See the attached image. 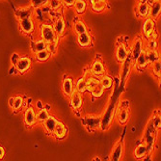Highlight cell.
Returning a JSON list of instances; mask_svg holds the SVG:
<instances>
[{
    "mask_svg": "<svg viewBox=\"0 0 161 161\" xmlns=\"http://www.w3.org/2000/svg\"><path fill=\"white\" fill-rule=\"evenodd\" d=\"M40 35H41V39L42 41H45L47 43L56 42H58V39H59L54 31L53 25L48 23H42L40 26Z\"/></svg>",
    "mask_w": 161,
    "mask_h": 161,
    "instance_id": "1",
    "label": "cell"
},
{
    "mask_svg": "<svg viewBox=\"0 0 161 161\" xmlns=\"http://www.w3.org/2000/svg\"><path fill=\"white\" fill-rule=\"evenodd\" d=\"M82 123H83L84 126L89 131H94L100 127L101 118L100 117H96V116H88L83 119Z\"/></svg>",
    "mask_w": 161,
    "mask_h": 161,
    "instance_id": "2",
    "label": "cell"
},
{
    "mask_svg": "<svg viewBox=\"0 0 161 161\" xmlns=\"http://www.w3.org/2000/svg\"><path fill=\"white\" fill-rule=\"evenodd\" d=\"M155 32V22L151 18H147L143 23V34L144 36L149 39Z\"/></svg>",
    "mask_w": 161,
    "mask_h": 161,
    "instance_id": "3",
    "label": "cell"
},
{
    "mask_svg": "<svg viewBox=\"0 0 161 161\" xmlns=\"http://www.w3.org/2000/svg\"><path fill=\"white\" fill-rule=\"evenodd\" d=\"M144 43L143 41L139 38L135 39L132 45V48H131V57H132V60L135 62L136 59L139 57V55L144 51Z\"/></svg>",
    "mask_w": 161,
    "mask_h": 161,
    "instance_id": "4",
    "label": "cell"
},
{
    "mask_svg": "<svg viewBox=\"0 0 161 161\" xmlns=\"http://www.w3.org/2000/svg\"><path fill=\"white\" fill-rule=\"evenodd\" d=\"M124 153V144L122 141H118L114 146L113 151L111 153L110 161H121Z\"/></svg>",
    "mask_w": 161,
    "mask_h": 161,
    "instance_id": "5",
    "label": "cell"
},
{
    "mask_svg": "<svg viewBox=\"0 0 161 161\" xmlns=\"http://www.w3.org/2000/svg\"><path fill=\"white\" fill-rule=\"evenodd\" d=\"M52 134L54 135V137L56 139L62 140L68 134V128H67V126L62 122L58 121L57 124H56V126H55V128L53 130V132H52Z\"/></svg>",
    "mask_w": 161,
    "mask_h": 161,
    "instance_id": "6",
    "label": "cell"
},
{
    "mask_svg": "<svg viewBox=\"0 0 161 161\" xmlns=\"http://www.w3.org/2000/svg\"><path fill=\"white\" fill-rule=\"evenodd\" d=\"M24 123L28 126H33L37 123V117L33 107H27L24 112Z\"/></svg>",
    "mask_w": 161,
    "mask_h": 161,
    "instance_id": "7",
    "label": "cell"
},
{
    "mask_svg": "<svg viewBox=\"0 0 161 161\" xmlns=\"http://www.w3.org/2000/svg\"><path fill=\"white\" fill-rule=\"evenodd\" d=\"M31 67V60L29 57L26 56H22L19 58V62L16 65V69L18 70V72H20V74H24Z\"/></svg>",
    "mask_w": 161,
    "mask_h": 161,
    "instance_id": "8",
    "label": "cell"
},
{
    "mask_svg": "<svg viewBox=\"0 0 161 161\" xmlns=\"http://www.w3.org/2000/svg\"><path fill=\"white\" fill-rule=\"evenodd\" d=\"M69 103H70L71 108L74 110H79L81 108V106H82V103H83L81 94L77 93L75 90L74 94L69 97Z\"/></svg>",
    "mask_w": 161,
    "mask_h": 161,
    "instance_id": "9",
    "label": "cell"
},
{
    "mask_svg": "<svg viewBox=\"0 0 161 161\" xmlns=\"http://www.w3.org/2000/svg\"><path fill=\"white\" fill-rule=\"evenodd\" d=\"M90 69H91V71H92V74H93L94 76H102V75H105V71H106L105 67L103 66L102 62L97 60V59L93 63V65H92Z\"/></svg>",
    "mask_w": 161,
    "mask_h": 161,
    "instance_id": "10",
    "label": "cell"
},
{
    "mask_svg": "<svg viewBox=\"0 0 161 161\" xmlns=\"http://www.w3.org/2000/svg\"><path fill=\"white\" fill-rule=\"evenodd\" d=\"M150 8H151V5L147 1H140L136 8L138 16L140 18H146V19L149 18Z\"/></svg>",
    "mask_w": 161,
    "mask_h": 161,
    "instance_id": "11",
    "label": "cell"
},
{
    "mask_svg": "<svg viewBox=\"0 0 161 161\" xmlns=\"http://www.w3.org/2000/svg\"><path fill=\"white\" fill-rule=\"evenodd\" d=\"M62 89H63L64 94H65L67 97H70L72 94H74V92H75V84H74V81H72L71 78L66 77V78L63 80V83H62Z\"/></svg>",
    "mask_w": 161,
    "mask_h": 161,
    "instance_id": "12",
    "label": "cell"
},
{
    "mask_svg": "<svg viewBox=\"0 0 161 161\" xmlns=\"http://www.w3.org/2000/svg\"><path fill=\"white\" fill-rule=\"evenodd\" d=\"M128 56V51H127V47L124 45V43H120L116 49V58L118 62L123 63L127 59Z\"/></svg>",
    "mask_w": 161,
    "mask_h": 161,
    "instance_id": "13",
    "label": "cell"
},
{
    "mask_svg": "<svg viewBox=\"0 0 161 161\" xmlns=\"http://www.w3.org/2000/svg\"><path fill=\"white\" fill-rule=\"evenodd\" d=\"M53 29L58 38L62 37L66 32V22L62 18H58L53 25Z\"/></svg>",
    "mask_w": 161,
    "mask_h": 161,
    "instance_id": "14",
    "label": "cell"
},
{
    "mask_svg": "<svg viewBox=\"0 0 161 161\" xmlns=\"http://www.w3.org/2000/svg\"><path fill=\"white\" fill-rule=\"evenodd\" d=\"M19 27L24 34H30L34 31V22L31 19H22L19 20Z\"/></svg>",
    "mask_w": 161,
    "mask_h": 161,
    "instance_id": "15",
    "label": "cell"
},
{
    "mask_svg": "<svg viewBox=\"0 0 161 161\" xmlns=\"http://www.w3.org/2000/svg\"><path fill=\"white\" fill-rule=\"evenodd\" d=\"M77 42L82 47H87L91 46L92 43V37L89 32H86L80 35H77Z\"/></svg>",
    "mask_w": 161,
    "mask_h": 161,
    "instance_id": "16",
    "label": "cell"
},
{
    "mask_svg": "<svg viewBox=\"0 0 161 161\" xmlns=\"http://www.w3.org/2000/svg\"><path fill=\"white\" fill-rule=\"evenodd\" d=\"M148 153H149V151H148L147 146H146L144 143H141L135 148L134 156L137 159H142V158H145L146 156H147Z\"/></svg>",
    "mask_w": 161,
    "mask_h": 161,
    "instance_id": "17",
    "label": "cell"
},
{
    "mask_svg": "<svg viewBox=\"0 0 161 161\" xmlns=\"http://www.w3.org/2000/svg\"><path fill=\"white\" fill-rule=\"evenodd\" d=\"M57 122H58V121L56 120L55 117L49 116L48 118L42 123V124H43V127H45V129L47 130V133H51V134H52L53 130H54V128H55V126H56Z\"/></svg>",
    "mask_w": 161,
    "mask_h": 161,
    "instance_id": "18",
    "label": "cell"
},
{
    "mask_svg": "<svg viewBox=\"0 0 161 161\" xmlns=\"http://www.w3.org/2000/svg\"><path fill=\"white\" fill-rule=\"evenodd\" d=\"M31 16H32V10H30V8H20V9H17L16 11V17L19 20L31 19Z\"/></svg>",
    "mask_w": 161,
    "mask_h": 161,
    "instance_id": "19",
    "label": "cell"
},
{
    "mask_svg": "<svg viewBox=\"0 0 161 161\" xmlns=\"http://www.w3.org/2000/svg\"><path fill=\"white\" fill-rule=\"evenodd\" d=\"M91 2V6H92V9L94 12H97V13H99V12H102L103 10L106 9L107 7V2L104 1V0H92Z\"/></svg>",
    "mask_w": 161,
    "mask_h": 161,
    "instance_id": "20",
    "label": "cell"
},
{
    "mask_svg": "<svg viewBox=\"0 0 161 161\" xmlns=\"http://www.w3.org/2000/svg\"><path fill=\"white\" fill-rule=\"evenodd\" d=\"M46 49H47V42L45 41H42V39L32 42V51L34 54L43 51Z\"/></svg>",
    "mask_w": 161,
    "mask_h": 161,
    "instance_id": "21",
    "label": "cell"
},
{
    "mask_svg": "<svg viewBox=\"0 0 161 161\" xmlns=\"http://www.w3.org/2000/svg\"><path fill=\"white\" fill-rule=\"evenodd\" d=\"M160 12H161V4L159 1H155L153 5H151L149 18H151L152 19H156L160 14Z\"/></svg>",
    "mask_w": 161,
    "mask_h": 161,
    "instance_id": "22",
    "label": "cell"
},
{
    "mask_svg": "<svg viewBox=\"0 0 161 161\" xmlns=\"http://www.w3.org/2000/svg\"><path fill=\"white\" fill-rule=\"evenodd\" d=\"M146 55H147V59L149 64H153L154 62L159 60V54L155 49H145Z\"/></svg>",
    "mask_w": 161,
    "mask_h": 161,
    "instance_id": "23",
    "label": "cell"
},
{
    "mask_svg": "<svg viewBox=\"0 0 161 161\" xmlns=\"http://www.w3.org/2000/svg\"><path fill=\"white\" fill-rule=\"evenodd\" d=\"M128 117H129V111L127 110V108L119 109L118 114H117V118H118V121L120 124L125 125L128 121Z\"/></svg>",
    "mask_w": 161,
    "mask_h": 161,
    "instance_id": "24",
    "label": "cell"
},
{
    "mask_svg": "<svg viewBox=\"0 0 161 161\" xmlns=\"http://www.w3.org/2000/svg\"><path fill=\"white\" fill-rule=\"evenodd\" d=\"M135 64H136V66H137L138 69H145V68H147V66L149 65V63H148L147 55H146L145 50L139 55V57L137 58L136 61H135Z\"/></svg>",
    "mask_w": 161,
    "mask_h": 161,
    "instance_id": "25",
    "label": "cell"
},
{
    "mask_svg": "<svg viewBox=\"0 0 161 161\" xmlns=\"http://www.w3.org/2000/svg\"><path fill=\"white\" fill-rule=\"evenodd\" d=\"M99 83H100V85H101L102 87H103V89H104V90H105V89H110V88L112 87V85H113V79H112V77H110L109 75H102V76L100 77Z\"/></svg>",
    "mask_w": 161,
    "mask_h": 161,
    "instance_id": "26",
    "label": "cell"
},
{
    "mask_svg": "<svg viewBox=\"0 0 161 161\" xmlns=\"http://www.w3.org/2000/svg\"><path fill=\"white\" fill-rule=\"evenodd\" d=\"M49 113H48V110L46 109V108H42L41 109L37 114H36V117H37V123H43L45 122L48 117H49Z\"/></svg>",
    "mask_w": 161,
    "mask_h": 161,
    "instance_id": "27",
    "label": "cell"
},
{
    "mask_svg": "<svg viewBox=\"0 0 161 161\" xmlns=\"http://www.w3.org/2000/svg\"><path fill=\"white\" fill-rule=\"evenodd\" d=\"M75 90L79 93V94H82L84 93L86 90V80L83 78V77H80L77 81H76V84L75 86Z\"/></svg>",
    "mask_w": 161,
    "mask_h": 161,
    "instance_id": "28",
    "label": "cell"
},
{
    "mask_svg": "<svg viewBox=\"0 0 161 161\" xmlns=\"http://www.w3.org/2000/svg\"><path fill=\"white\" fill-rule=\"evenodd\" d=\"M90 93L95 97H100L102 95H103V93H104V89H103V87L100 85V83L98 82L95 87L92 88V90L90 91Z\"/></svg>",
    "mask_w": 161,
    "mask_h": 161,
    "instance_id": "29",
    "label": "cell"
},
{
    "mask_svg": "<svg viewBox=\"0 0 161 161\" xmlns=\"http://www.w3.org/2000/svg\"><path fill=\"white\" fill-rule=\"evenodd\" d=\"M75 31L76 32L77 35H80V34L88 32L85 23L83 21H81V20H78V21H76L75 23Z\"/></svg>",
    "mask_w": 161,
    "mask_h": 161,
    "instance_id": "30",
    "label": "cell"
},
{
    "mask_svg": "<svg viewBox=\"0 0 161 161\" xmlns=\"http://www.w3.org/2000/svg\"><path fill=\"white\" fill-rule=\"evenodd\" d=\"M23 103H24V100H23V97L21 96H17L14 97V107L13 109L14 111H19L22 108L23 106Z\"/></svg>",
    "mask_w": 161,
    "mask_h": 161,
    "instance_id": "31",
    "label": "cell"
},
{
    "mask_svg": "<svg viewBox=\"0 0 161 161\" xmlns=\"http://www.w3.org/2000/svg\"><path fill=\"white\" fill-rule=\"evenodd\" d=\"M74 6L77 14H83L86 10V2L84 0H76Z\"/></svg>",
    "mask_w": 161,
    "mask_h": 161,
    "instance_id": "32",
    "label": "cell"
},
{
    "mask_svg": "<svg viewBox=\"0 0 161 161\" xmlns=\"http://www.w3.org/2000/svg\"><path fill=\"white\" fill-rule=\"evenodd\" d=\"M35 56H36V59H37L39 62H45V61H47V60L48 59V58H49L51 55H50V53L46 49V50L41 51V52H39V53H36Z\"/></svg>",
    "mask_w": 161,
    "mask_h": 161,
    "instance_id": "33",
    "label": "cell"
},
{
    "mask_svg": "<svg viewBox=\"0 0 161 161\" xmlns=\"http://www.w3.org/2000/svg\"><path fill=\"white\" fill-rule=\"evenodd\" d=\"M98 82H99V79H97L95 76L86 79V90H88L90 92L92 90V88L95 87Z\"/></svg>",
    "mask_w": 161,
    "mask_h": 161,
    "instance_id": "34",
    "label": "cell"
},
{
    "mask_svg": "<svg viewBox=\"0 0 161 161\" xmlns=\"http://www.w3.org/2000/svg\"><path fill=\"white\" fill-rule=\"evenodd\" d=\"M152 69L153 72L158 77L160 78V69H161V64H160V60L154 62L153 64H152Z\"/></svg>",
    "mask_w": 161,
    "mask_h": 161,
    "instance_id": "35",
    "label": "cell"
},
{
    "mask_svg": "<svg viewBox=\"0 0 161 161\" xmlns=\"http://www.w3.org/2000/svg\"><path fill=\"white\" fill-rule=\"evenodd\" d=\"M62 5V1H57V0H52V1H48V6L51 11L58 10Z\"/></svg>",
    "mask_w": 161,
    "mask_h": 161,
    "instance_id": "36",
    "label": "cell"
},
{
    "mask_svg": "<svg viewBox=\"0 0 161 161\" xmlns=\"http://www.w3.org/2000/svg\"><path fill=\"white\" fill-rule=\"evenodd\" d=\"M57 42H50V43H47V50L50 53V55L54 54L56 52L57 49Z\"/></svg>",
    "mask_w": 161,
    "mask_h": 161,
    "instance_id": "37",
    "label": "cell"
},
{
    "mask_svg": "<svg viewBox=\"0 0 161 161\" xmlns=\"http://www.w3.org/2000/svg\"><path fill=\"white\" fill-rule=\"evenodd\" d=\"M19 58H20V56H19V53H17V52L12 53V55H11V63L13 64V66H16L17 65V63L19 60Z\"/></svg>",
    "mask_w": 161,
    "mask_h": 161,
    "instance_id": "38",
    "label": "cell"
},
{
    "mask_svg": "<svg viewBox=\"0 0 161 161\" xmlns=\"http://www.w3.org/2000/svg\"><path fill=\"white\" fill-rule=\"evenodd\" d=\"M156 47H157V42H156V41L148 40V47H147V49H155Z\"/></svg>",
    "mask_w": 161,
    "mask_h": 161,
    "instance_id": "39",
    "label": "cell"
},
{
    "mask_svg": "<svg viewBox=\"0 0 161 161\" xmlns=\"http://www.w3.org/2000/svg\"><path fill=\"white\" fill-rule=\"evenodd\" d=\"M32 3V5H33V7L34 8H38L39 6H45L46 4H47L48 3V1H31Z\"/></svg>",
    "mask_w": 161,
    "mask_h": 161,
    "instance_id": "40",
    "label": "cell"
},
{
    "mask_svg": "<svg viewBox=\"0 0 161 161\" xmlns=\"http://www.w3.org/2000/svg\"><path fill=\"white\" fill-rule=\"evenodd\" d=\"M153 123V125H154L155 128H160V116L159 117L158 116L154 117Z\"/></svg>",
    "mask_w": 161,
    "mask_h": 161,
    "instance_id": "41",
    "label": "cell"
},
{
    "mask_svg": "<svg viewBox=\"0 0 161 161\" xmlns=\"http://www.w3.org/2000/svg\"><path fill=\"white\" fill-rule=\"evenodd\" d=\"M75 0H65V1H62V3H64L66 6L69 7V6H74L75 5Z\"/></svg>",
    "mask_w": 161,
    "mask_h": 161,
    "instance_id": "42",
    "label": "cell"
},
{
    "mask_svg": "<svg viewBox=\"0 0 161 161\" xmlns=\"http://www.w3.org/2000/svg\"><path fill=\"white\" fill-rule=\"evenodd\" d=\"M17 72H18V70H17V69H16V66H13V67H11V69H9V75H16Z\"/></svg>",
    "mask_w": 161,
    "mask_h": 161,
    "instance_id": "43",
    "label": "cell"
},
{
    "mask_svg": "<svg viewBox=\"0 0 161 161\" xmlns=\"http://www.w3.org/2000/svg\"><path fill=\"white\" fill-rule=\"evenodd\" d=\"M5 156V149L2 147V146H0V160L3 159Z\"/></svg>",
    "mask_w": 161,
    "mask_h": 161,
    "instance_id": "44",
    "label": "cell"
},
{
    "mask_svg": "<svg viewBox=\"0 0 161 161\" xmlns=\"http://www.w3.org/2000/svg\"><path fill=\"white\" fill-rule=\"evenodd\" d=\"M36 107H37V108H38L39 110H41V109H42V108H45V107H43V104H42V102L41 100H38V101H37Z\"/></svg>",
    "mask_w": 161,
    "mask_h": 161,
    "instance_id": "45",
    "label": "cell"
},
{
    "mask_svg": "<svg viewBox=\"0 0 161 161\" xmlns=\"http://www.w3.org/2000/svg\"><path fill=\"white\" fill-rule=\"evenodd\" d=\"M14 97H10V99H9V106L11 108L14 107Z\"/></svg>",
    "mask_w": 161,
    "mask_h": 161,
    "instance_id": "46",
    "label": "cell"
}]
</instances>
